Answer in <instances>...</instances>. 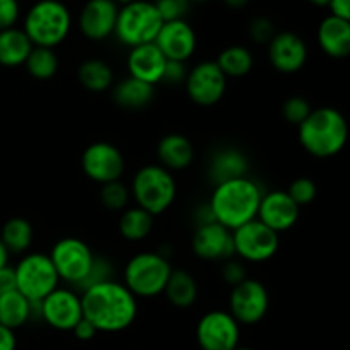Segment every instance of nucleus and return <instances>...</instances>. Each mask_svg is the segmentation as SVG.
Instances as JSON below:
<instances>
[{
	"mask_svg": "<svg viewBox=\"0 0 350 350\" xmlns=\"http://www.w3.org/2000/svg\"><path fill=\"white\" fill-rule=\"evenodd\" d=\"M178 187L173 173L159 164H147L135 173L130 195L137 207L149 212L152 217L164 214L176 200Z\"/></svg>",
	"mask_w": 350,
	"mask_h": 350,
	"instance_id": "obj_5",
	"label": "nucleus"
},
{
	"mask_svg": "<svg viewBox=\"0 0 350 350\" xmlns=\"http://www.w3.org/2000/svg\"><path fill=\"white\" fill-rule=\"evenodd\" d=\"M267 55L277 72L296 74L308 62L306 41L293 31H280L267 44Z\"/></svg>",
	"mask_w": 350,
	"mask_h": 350,
	"instance_id": "obj_16",
	"label": "nucleus"
},
{
	"mask_svg": "<svg viewBox=\"0 0 350 350\" xmlns=\"http://www.w3.org/2000/svg\"><path fill=\"white\" fill-rule=\"evenodd\" d=\"M286 191H287V195L293 198L294 204L301 208V207H306V205L313 204L314 198H317L318 188L311 178L303 176V178H296V180L289 185V188H287Z\"/></svg>",
	"mask_w": 350,
	"mask_h": 350,
	"instance_id": "obj_37",
	"label": "nucleus"
},
{
	"mask_svg": "<svg viewBox=\"0 0 350 350\" xmlns=\"http://www.w3.org/2000/svg\"><path fill=\"white\" fill-rule=\"evenodd\" d=\"M81 166L85 176L99 185L120 181L125 171L122 150L109 142H94L82 152Z\"/></svg>",
	"mask_w": 350,
	"mask_h": 350,
	"instance_id": "obj_15",
	"label": "nucleus"
},
{
	"mask_svg": "<svg viewBox=\"0 0 350 350\" xmlns=\"http://www.w3.org/2000/svg\"><path fill=\"white\" fill-rule=\"evenodd\" d=\"M48 256L57 270L58 279L74 287L85 279L94 260L91 246L79 238L58 239Z\"/></svg>",
	"mask_w": 350,
	"mask_h": 350,
	"instance_id": "obj_10",
	"label": "nucleus"
},
{
	"mask_svg": "<svg viewBox=\"0 0 350 350\" xmlns=\"http://www.w3.org/2000/svg\"><path fill=\"white\" fill-rule=\"evenodd\" d=\"M33 50V43L21 27H9L0 31V65L21 67Z\"/></svg>",
	"mask_w": 350,
	"mask_h": 350,
	"instance_id": "obj_26",
	"label": "nucleus"
},
{
	"mask_svg": "<svg viewBox=\"0 0 350 350\" xmlns=\"http://www.w3.org/2000/svg\"><path fill=\"white\" fill-rule=\"evenodd\" d=\"M9 256H10V253L7 252V248L3 246V243L0 241V269H3V267L9 265Z\"/></svg>",
	"mask_w": 350,
	"mask_h": 350,
	"instance_id": "obj_48",
	"label": "nucleus"
},
{
	"mask_svg": "<svg viewBox=\"0 0 350 350\" xmlns=\"http://www.w3.org/2000/svg\"><path fill=\"white\" fill-rule=\"evenodd\" d=\"M327 7L330 9V16L350 21V0H330Z\"/></svg>",
	"mask_w": 350,
	"mask_h": 350,
	"instance_id": "obj_45",
	"label": "nucleus"
},
{
	"mask_svg": "<svg viewBox=\"0 0 350 350\" xmlns=\"http://www.w3.org/2000/svg\"><path fill=\"white\" fill-rule=\"evenodd\" d=\"M27 74L36 81H48L58 70V57L53 48L33 46L29 57L24 62Z\"/></svg>",
	"mask_w": 350,
	"mask_h": 350,
	"instance_id": "obj_33",
	"label": "nucleus"
},
{
	"mask_svg": "<svg viewBox=\"0 0 350 350\" xmlns=\"http://www.w3.org/2000/svg\"><path fill=\"white\" fill-rule=\"evenodd\" d=\"M120 3L116 0H88L79 14V29L91 41H103L115 34Z\"/></svg>",
	"mask_w": 350,
	"mask_h": 350,
	"instance_id": "obj_18",
	"label": "nucleus"
},
{
	"mask_svg": "<svg viewBox=\"0 0 350 350\" xmlns=\"http://www.w3.org/2000/svg\"><path fill=\"white\" fill-rule=\"evenodd\" d=\"M191 250L204 262H226L234 256L232 232L215 221L197 226L191 238Z\"/></svg>",
	"mask_w": 350,
	"mask_h": 350,
	"instance_id": "obj_17",
	"label": "nucleus"
},
{
	"mask_svg": "<svg viewBox=\"0 0 350 350\" xmlns=\"http://www.w3.org/2000/svg\"><path fill=\"white\" fill-rule=\"evenodd\" d=\"M157 161L159 166L167 171H183L193 163L195 150L190 140L181 133H167L157 144Z\"/></svg>",
	"mask_w": 350,
	"mask_h": 350,
	"instance_id": "obj_24",
	"label": "nucleus"
},
{
	"mask_svg": "<svg viewBox=\"0 0 350 350\" xmlns=\"http://www.w3.org/2000/svg\"><path fill=\"white\" fill-rule=\"evenodd\" d=\"M234 350H253V349H250V347H239V345H238V347H236Z\"/></svg>",
	"mask_w": 350,
	"mask_h": 350,
	"instance_id": "obj_50",
	"label": "nucleus"
},
{
	"mask_svg": "<svg viewBox=\"0 0 350 350\" xmlns=\"http://www.w3.org/2000/svg\"><path fill=\"white\" fill-rule=\"evenodd\" d=\"M187 74L188 68L185 65V62L167 60L166 67H164L163 82H166V84H183L185 79H187Z\"/></svg>",
	"mask_w": 350,
	"mask_h": 350,
	"instance_id": "obj_42",
	"label": "nucleus"
},
{
	"mask_svg": "<svg viewBox=\"0 0 350 350\" xmlns=\"http://www.w3.org/2000/svg\"><path fill=\"white\" fill-rule=\"evenodd\" d=\"M82 314L103 334H118L132 327L139 313L137 297L116 280L98 284L81 293Z\"/></svg>",
	"mask_w": 350,
	"mask_h": 350,
	"instance_id": "obj_1",
	"label": "nucleus"
},
{
	"mask_svg": "<svg viewBox=\"0 0 350 350\" xmlns=\"http://www.w3.org/2000/svg\"><path fill=\"white\" fill-rule=\"evenodd\" d=\"M108 280H113V265L108 258L105 256H98L94 255V260H92L91 270L88 272L85 279L79 284L75 289L82 291L89 289L92 286H98V284L108 282Z\"/></svg>",
	"mask_w": 350,
	"mask_h": 350,
	"instance_id": "obj_35",
	"label": "nucleus"
},
{
	"mask_svg": "<svg viewBox=\"0 0 350 350\" xmlns=\"http://www.w3.org/2000/svg\"><path fill=\"white\" fill-rule=\"evenodd\" d=\"M311 109H313V106H311V103L306 98H303V96H291V98L284 101L282 116L287 123L299 126L310 116Z\"/></svg>",
	"mask_w": 350,
	"mask_h": 350,
	"instance_id": "obj_36",
	"label": "nucleus"
},
{
	"mask_svg": "<svg viewBox=\"0 0 350 350\" xmlns=\"http://www.w3.org/2000/svg\"><path fill=\"white\" fill-rule=\"evenodd\" d=\"M221 275H222V280L231 287L238 286V284H241L243 280L248 279V277H246V269L245 265H243V262H239V260H234V258L226 260L224 265H222Z\"/></svg>",
	"mask_w": 350,
	"mask_h": 350,
	"instance_id": "obj_40",
	"label": "nucleus"
},
{
	"mask_svg": "<svg viewBox=\"0 0 350 350\" xmlns=\"http://www.w3.org/2000/svg\"><path fill=\"white\" fill-rule=\"evenodd\" d=\"M190 0H154V5L163 23L185 19L190 10Z\"/></svg>",
	"mask_w": 350,
	"mask_h": 350,
	"instance_id": "obj_38",
	"label": "nucleus"
},
{
	"mask_svg": "<svg viewBox=\"0 0 350 350\" xmlns=\"http://www.w3.org/2000/svg\"><path fill=\"white\" fill-rule=\"evenodd\" d=\"M317 41L327 57L335 60L347 58L350 53V21L327 16L318 26Z\"/></svg>",
	"mask_w": 350,
	"mask_h": 350,
	"instance_id": "obj_22",
	"label": "nucleus"
},
{
	"mask_svg": "<svg viewBox=\"0 0 350 350\" xmlns=\"http://www.w3.org/2000/svg\"><path fill=\"white\" fill-rule=\"evenodd\" d=\"M72 27L68 7L60 0H38L24 16L21 29L33 46L55 48L67 40Z\"/></svg>",
	"mask_w": 350,
	"mask_h": 350,
	"instance_id": "obj_4",
	"label": "nucleus"
},
{
	"mask_svg": "<svg viewBox=\"0 0 350 350\" xmlns=\"http://www.w3.org/2000/svg\"><path fill=\"white\" fill-rule=\"evenodd\" d=\"M222 2H224L229 9L239 10V9H245V7L250 3V0H222Z\"/></svg>",
	"mask_w": 350,
	"mask_h": 350,
	"instance_id": "obj_47",
	"label": "nucleus"
},
{
	"mask_svg": "<svg viewBox=\"0 0 350 350\" xmlns=\"http://www.w3.org/2000/svg\"><path fill=\"white\" fill-rule=\"evenodd\" d=\"M248 157L243 150L236 149V147H226V149L217 150L208 163V178L214 185L248 176Z\"/></svg>",
	"mask_w": 350,
	"mask_h": 350,
	"instance_id": "obj_23",
	"label": "nucleus"
},
{
	"mask_svg": "<svg viewBox=\"0 0 350 350\" xmlns=\"http://www.w3.org/2000/svg\"><path fill=\"white\" fill-rule=\"evenodd\" d=\"M116 2H118V3H122V5H123V3H126V2H130V0H116Z\"/></svg>",
	"mask_w": 350,
	"mask_h": 350,
	"instance_id": "obj_52",
	"label": "nucleus"
},
{
	"mask_svg": "<svg viewBox=\"0 0 350 350\" xmlns=\"http://www.w3.org/2000/svg\"><path fill=\"white\" fill-rule=\"evenodd\" d=\"M154 228V217L146 212L144 208L137 207H126L125 211L122 212L118 221V231L122 234L123 239L126 241H142L147 236L152 232Z\"/></svg>",
	"mask_w": 350,
	"mask_h": 350,
	"instance_id": "obj_30",
	"label": "nucleus"
},
{
	"mask_svg": "<svg viewBox=\"0 0 350 350\" xmlns=\"http://www.w3.org/2000/svg\"><path fill=\"white\" fill-rule=\"evenodd\" d=\"M263 193V188L253 178H236L215 185L207 205L215 222L234 231L239 226L256 219Z\"/></svg>",
	"mask_w": 350,
	"mask_h": 350,
	"instance_id": "obj_2",
	"label": "nucleus"
},
{
	"mask_svg": "<svg viewBox=\"0 0 350 350\" xmlns=\"http://www.w3.org/2000/svg\"><path fill=\"white\" fill-rule=\"evenodd\" d=\"M301 208L293 202V198L284 190H272L263 193L260 200L256 219L269 226L277 234L289 231L299 221Z\"/></svg>",
	"mask_w": 350,
	"mask_h": 350,
	"instance_id": "obj_20",
	"label": "nucleus"
},
{
	"mask_svg": "<svg viewBox=\"0 0 350 350\" xmlns=\"http://www.w3.org/2000/svg\"><path fill=\"white\" fill-rule=\"evenodd\" d=\"M0 241L7 248L10 255H21L31 248L34 241V229L29 221L23 217H12L2 226Z\"/></svg>",
	"mask_w": 350,
	"mask_h": 350,
	"instance_id": "obj_31",
	"label": "nucleus"
},
{
	"mask_svg": "<svg viewBox=\"0 0 350 350\" xmlns=\"http://www.w3.org/2000/svg\"><path fill=\"white\" fill-rule=\"evenodd\" d=\"M215 64L228 79H239L252 72L253 65H255V58H253V53L246 46L231 44V46L224 48L219 53Z\"/></svg>",
	"mask_w": 350,
	"mask_h": 350,
	"instance_id": "obj_32",
	"label": "nucleus"
},
{
	"mask_svg": "<svg viewBox=\"0 0 350 350\" xmlns=\"http://www.w3.org/2000/svg\"><path fill=\"white\" fill-rule=\"evenodd\" d=\"M130 190L126 185L122 181H113V183L101 185V191H99V200L105 205L108 211L113 212H123L130 204Z\"/></svg>",
	"mask_w": 350,
	"mask_h": 350,
	"instance_id": "obj_34",
	"label": "nucleus"
},
{
	"mask_svg": "<svg viewBox=\"0 0 350 350\" xmlns=\"http://www.w3.org/2000/svg\"><path fill=\"white\" fill-rule=\"evenodd\" d=\"M154 43L166 57V60L187 64V60H190L197 50V34L187 19L170 21L163 23Z\"/></svg>",
	"mask_w": 350,
	"mask_h": 350,
	"instance_id": "obj_19",
	"label": "nucleus"
},
{
	"mask_svg": "<svg viewBox=\"0 0 350 350\" xmlns=\"http://www.w3.org/2000/svg\"><path fill=\"white\" fill-rule=\"evenodd\" d=\"M190 2H211V0H190Z\"/></svg>",
	"mask_w": 350,
	"mask_h": 350,
	"instance_id": "obj_51",
	"label": "nucleus"
},
{
	"mask_svg": "<svg viewBox=\"0 0 350 350\" xmlns=\"http://www.w3.org/2000/svg\"><path fill=\"white\" fill-rule=\"evenodd\" d=\"M16 289V279H14V269L12 267H3L0 269V296L10 293Z\"/></svg>",
	"mask_w": 350,
	"mask_h": 350,
	"instance_id": "obj_44",
	"label": "nucleus"
},
{
	"mask_svg": "<svg viewBox=\"0 0 350 350\" xmlns=\"http://www.w3.org/2000/svg\"><path fill=\"white\" fill-rule=\"evenodd\" d=\"M183 84L191 103L202 108L217 105L228 91V77L215 60H205L191 67Z\"/></svg>",
	"mask_w": 350,
	"mask_h": 350,
	"instance_id": "obj_11",
	"label": "nucleus"
},
{
	"mask_svg": "<svg viewBox=\"0 0 350 350\" xmlns=\"http://www.w3.org/2000/svg\"><path fill=\"white\" fill-rule=\"evenodd\" d=\"M166 62V57L161 53L156 43H147L130 48V53L126 57V68H129L130 77L139 79L156 88V84L163 82Z\"/></svg>",
	"mask_w": 350,
	"mask_h": 350,
	"instance_id": "obj_21",
	"label": "nucleus"
},
{
	"mask_svg": "<svg viewBox=\"0 0 350 350\" xmlns=\"http://www.w3.org/2000/svg\"><path fill=\"white\" fill-rule=\"evenodd\" d=\"M84 318L81 294L70 287H57L40 301V320L58 332H72Z\"/></svg>",
	"mask_w": 350,
	"mask_h": 350,
	"instance_id": "obj_14",
	"label": "nucleus"
},
{
	"mask_svg": "<svg viewBox=\"0 0 350 350\" xmlns=\"http://www.w3.org/2000/svg\"><path fill=\"white\" fill-rule=\"evenodd\" d=\"M21 17L19 0H0V31L16 27Z\"/></svg>",
	"mask_w": 350,
	"mask_h": 350,
	"instance_id": "obj_41",
	"label": "nucleus"
},
{
	"mask_svg": "<svg viewBox=\"0 0 350 350\" xmlns=\"http://www.w3.org/2000/svg\"><path fill=\"white\" fill-rule=\"evenodd\" d=\"M232 232V246L234 256H239L243 262L263 263L272 260L277 255L280 246V234L260 222L258 219L239 226Z\"/></svg>",
	"mask_w": 350,
	"mask_h": 350,
	"instance_id": "obj_9",
	"label": "nucleus"
},
{
	"mask_svg": "<svg viewBox=\"0 0 350 350\" xmlns=\"http://www.w3.org/2000/svg\"><path fill=\"white\" fill-rule=\"evenodd\" d=\"M77 79L84 89L91 92L108 91L115 81V74L109 64L99 58H89L79 65Z\"/></svg>",
	"mask_w": 350,
	"mask_h": 350,
	"instance_id": "obj_29",
	"label": "nucleus"
},
{
	"mask_svg": "<svg viewBox=\"0 0 350 350\" xmlns=\"http://www.w3.org/2000/svg\"><path fill=\"white\" fill-rule=\"evenodd\" d=\"M173 267L170 260L156 252L133 255L123 269V286L139 299H149L163 294Z\"/></svg>",
	"mask_w": 350,
	"mask_h": 350,
	"instance_id": "obj_6",
	"label": "nucleus"
},
{
	"mask_svg": "<svg viewBox=\"0 0 350 350\" xmlns=\"http://www.w3.org/2000/svg\"><path fill=\"white\" fill-rule=\"evenodd\" d=\"M195 335L202 350H234L239 345L241 325L229 311L214 310L198 320Z\"/></svg>",
	"mask_w": 350,
	"mask_h": 350,
	"instance_id": "obj_13",
	"label": "nucleus"
},
{
	"mask_svg": "<svg viewBox=\"0 0 350 350\" xmlns=\"http://www.w3.org/2000/svg\"><path fill=\"white\" fill-rule=\"evenodd\" d=\"M163 294L166 296L167 303L173 304L174 308L187 310V308L193 306L197 303L198 284L195 277L190 272H187V270L173 269Z\"/></svg>",
	"mask_w": 350,
	"mask_h": 350,
	"instance_id": "obj_27",
	"label": "nucleus"
},
{
	"mask_svg": "<svg viewBox=\"0 0 350 350\" xmlns=\"http://www.w3.org/2000/svg\"><path fill=\"white\" fill-rule=\"evenodd\" d=\"M29 320H33V303L26 299L19 291L14 289L0 296V325L2 327L16 332Z\"/></svg>",
	"mask_w": 350,
	"mask_h": 350,
	"instance_id": "obj_28",
	"label": "nucleus"
},
{
	"mask_svg": "<svg viewBox=\"0 0 350 350\" xmlns=\"http://www.w3.org/2000/svg\"><path fill=\"white\" fill-rule=\"evenodd\" d=\"M310 3H313L314 7H327L330 0H308Z\"/></svg>",
	"mask_w": 350,
	"mask_h": 350,
	"instance_id": "obj_49",
	"label": "nucleus"
},
{
	"mask_svg": "<svg viewBox=\"0 0 350 350\" xmlns=\"http://www.w3.org/2000/svg\"><path fill=\"white\" fill-rule=\"evenodd\" d=\"M16 291L31 303H40L60 284L50 256L44 253H27L14 267Z\"/></svg>",
	"mask_w": 350,
	"mask_h": 350,
	"instance_id": "obj_8",
	"label": "nucleus"
},
{
	"mask_svg": "<svg viewBox=\"0 0 350 350\" xmlns=\"http://www.w3.org/2000/svg\"><path fill=\"white\" fill-rule=\"evenodd\" d=\"M161 26L163 19L152 0H130L120 5L115 36L125 46H140L154 43Z\"/></svg>",
	"mask_w": 350,
	"mask_h": 350,
	"instance_id": "obj_7",
	"label": "nucleus"
},
{
	"mask_svg": "<svg viewBox=\"0 0 350 350\" xmlns=\"http://www.w3.org/2000/svg\"><path fill=\"white\" fill-rule=\"evenodd\" d=\"M273 34H275V26H273V23L269 17L260 16L250 21L248 36L250 40H253L255 43L269 44V41L272 40Z\"/></svg>",
	"mask_w": 350,
	"mask_h": 350,
	"instance_id": "obj_39",
	"label": "nucleus"
},
{
	"mask_svg": "<svg viewBox=\"0 0 350 350\" xmlns=\"http://www.w3.org/2000/svg\"><path fill=\"white\" fill-rule=\"evenodd\" d=\"M72 334H74L75 337L79 338V340L88 342V340H92V338L96 337V334H98V330H96V328L92 327V325L89 323V321L85 320V318H82V320L79 321V323L74 327V330H72Z\"/></svg>",
	"mask_w": 350,
	"mask_h": 350,
	"instance_id": "obj_43",
	"label": "nucleus"
},
{
	"mask_svg": "<svg viewBox=\"0 0 350 350\" xmlns=\"http://www.w3.org/2000/svg\"><path fill=\"white\" fill-rule=\"evenodd\" d=\"M17 340L16 334L9 328L0 325V350H16Z\"/></svg>",
	"mask_w": 350,
	"mask_h": 350,
	"instance_id": "obj_46",
	"label": "nucleus"
},
{
	"mask_svg": "<svg viewBox=\"0 0 350 350\" xmlns=\"http://www.w3.org/2000/svg\"><path fill=\"white\" fill-rule=\"evenodd\" d=\"M270 294L265 284L256 279H245L231 289L229 314L239 325H256L267 317Z\"/></svg>",
	"mask_w": 350,
	"mask_h": 350,
	"instance_id": "obj_12",
	"label": "nucleus"
},
{
	"mask_svg": "<svg viewBox=\"0 0 350 350\" xmlns=\"http://www.w3.org/2000/svg\"><path fill=\"white\" fill-rule=\"evenodd\" d=\"M156 88L133 77H125L113 88L111 98L116 106L129 111H139L152 103Z\"/></svg>",
	"mask_w": 350,
	"mask_h": 350,
	"instance_id": "obj_25",
	"label": "nucleus"
},
{
	"mask_svg": "<svg viewBox=\"0 0 350 350\" xmlns=\"http://www.w3.org/2000/svg\"><path fill=\"white\" fill-rule=\"evenodd\" d=\"M301 147L310 156L328 159L342 152L349 139L345 116L332 106L311 109L310 116L297 126Z\"/></svg>",
	"mask_w": 350,
	"mask_h": 350,
	"instance_id": "obj_3",
	"label": "nucleus"
}]
</instances>
